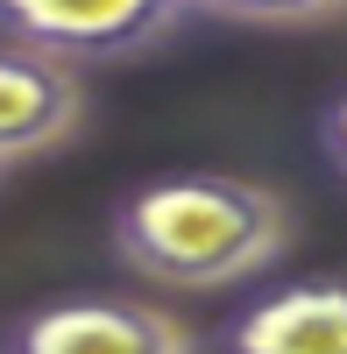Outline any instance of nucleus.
Returning a JSON list of instances; mask_svg holds the SVG:
<instances>
[{"mask_svg":"<svg viewBox=\"0 0 347 354\" xmlns=\"http://www.w3.org/2000/svg\"><path fill=\"white\" fill-rule=\"evenodd\" d=\"M191 21V0H0V43L64 71L128 64Z\"/></svg>","mask_w":347,"mask_h":354,"instance_id":"nucleus-2","label":"nucleus"},{"mask_svg":"<svg viewBox=\"0 0 347 354\" xmlns=\"http://www.w3.org/2000/svg\"><path fill=\"white\" fill-rule=\"evenodd\" d=\"M106 234H113V255L142 283L227 290L283 255L291 205L270 185H248L227 170H170V177H142L135 192L113 198Z\"/></svg>","mask_w":347,"mask_h":354,"instance_id":"nucleus-1","label":"nucleus"},{"mask_svg":"<svg viewBox=\"0 0 347 354\" xmlns=\"http://www.w3.org/2000/svg\"><path fill=\"white\" fill-rule=\"evenodd\" d=\"M347 0H191V15L213 21H248V28H305V21H333Z\"/></svg>","mask_w":347,"mask_h":354,"instance_id":"nucleus-6","label":"nucleus"},{"mask_svg":"<svg viewBox=\"0 0 347 354\" xmlns=\"http://www.w3.org/2000/svg\"><path fill=\"white\" fill-rule=\"evenodd\" d=\"M78 121H85L78 71L0 43V163H21V156H43L57 142H71Z\"/></svg>","mask_w":347,"mask_h":354,"instance_id":"nucleus-4","label":"nucleus"},{"mask_svg":"<svg viewBox=\"0 0 347 354\" xmlns=\"http://www.w3.org/2000/svg\"><path fill=\"white\" fill-rule=\"evenodd\" d=\"M319 149H326V163L347 177V93H333V100L319 106Z\"/></svg>","mask_w":347,"mask_h":354,"instance_id":"nucleus-7","label":"nucleus"},{"mask_svg":"<svg viewBox=\"0 0 347 354\" xmlns=\"http://www.w3.org/2000/svg\"><path fill=\"white\" fill-rule=\"evenodd\" d=\"M227 354H347V277H312L255 298L227 326Z\"/></svg>","mask_w":347,"mask_h":354,"instance_id":"nucleus-5","label":"nucleus"},{"mask_svg":"<svg viewBox=\"0 0 347 354\" xmlns=\"http://www.w3.org/2000/svg\"><path fill=\"white\" fill-rule=\"evenodd\" d=\"M0 354H198V347L163 305L85 290V298H50L21 312L0 333Z\"/></svg>","mask_w":347,"mask_h":354,"instance_id":"nucleus-3","label":"nucleus"}]
</instances>
